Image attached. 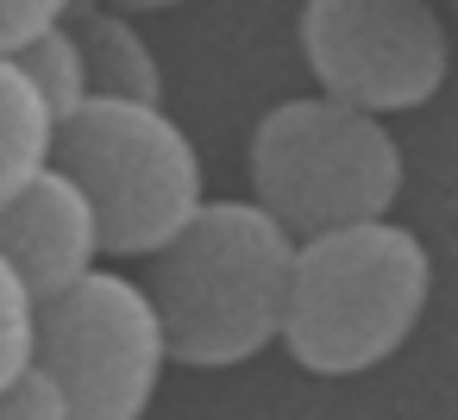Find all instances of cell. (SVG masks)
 I'll return each mask as SVG.
<instances>
[{
	"label": "cell",
	"instance_id": "cell-1",
	"mask_svg": "<svg viewBox=\"0 0 458 420\" xmlns=\"http://www.w3.org/2000/svg\"><path fill=\"white\" fill-rule=\"evenodd\" d=\"M289 239L251 201H201L157 251H145L132 289L157 326L164 364L220 370L258 357L283 320Z\"/></svg>",
	"mask_w": 458,
	"mask_h": 420
},
{
	"label": "cell",
	"instance_id": "cell-2",
	"mask_svg": "<svg viewBox=\"0 0 458 420\" xmlns=\"http://www.w3.org/2000/svg\"><path fill=\"white\" fill-rule=\"evenodd\" d=\"M427 251L395 220L339 226L289 251L276 339L314 376H358L383 364L427 307Z\"/></svg>",
	"mask_w": 458,
	"mask_h": 420
},
{
	"label": "cell",
	"instance_id": "cell-3",
	"mask_svg": "<svg viewBox=\"0 0 458 420\" xmlns=\"http://www.w3.org/2000/svg\"><path fill=\"white\" fill-rule=\"evenodd\" d=\"M245 170H251V207L289 245L389 220L402 195V145L389 120H370L327 95L276 101L251 126Z\"/></svg>",
	"mask_w": 458,
	"mask_h": 420
},
{
	"label": "cell",
	"instance_id": "cell-4",
	"mask_svg": "<svg viewBox=\"0 0 458 420\" xmlns=\"http://www.w3.org/2000/svg\"><path fill=\"white\" fill-rule=\"evenodd\" d=\"M45 170L76 189L95 251L145 257L201 207V157L164 101H82L51 126Z\"/></svg>",
	"mask_w": 458,
	"mask_h": 420
},
{
	"label": "cell",
	"instance_id": "cell-5",
	"mask_svg": "<svg viewBox=\"0 0 458 420\" xmlns=\"http://www.w3.org/2000/svg\"><path fill=\"white\" fill-rule=\"evenodd\" d=\"M26 370H38L64 420H139L164 376L157 326L120 270H89L82 282L32 301Z\"/></svg>",
	"mask_w": 458,
	"mask_h": 420
},
{
	"label": "cell",
	"instance_id": "cell-6",
	"mask_svg": "<svg viewBox=\"0 0 458 420\" xmlns=\"http://www.w3.org/2000/svg\"><path fill=\"white\" fill-rule=\"evenodd\" d=\"M295 38L320 95L370 120L420 107L452 70V13L427 0H308Z\"/></svg>",
	"mask_w": 458,
	"mask_h": 420
},
{
	"label": "cell",
	"instance_id": "cell-7",
	"mask_svg": "<svg viewBox=\"0 0 458 420\" xmlns=\"http://www.w3.org/2000/svg\"><path fill=\"white\" fill-rule=\"evenodd\" d=\"M95 226L76 189L51 170H38L20 195L0 201V270L20 282L26 301H45L95 270Z\"/></svg>",
	"mask_w": 458,
	"mask_h": 420
},
{
	"label": "cell",
	"instance_id": "cell-8",
	"mask_svg": "<svg viewBox=\"0 0 458 420\" xmlns=\"http://www.w3.org/2000/svg\"><path fill=\"white\" fill-rule=\"evenodd\" d=\"M57 32L76 51V70H82V95L89 101H145L151 107L164 95V76H157L151 45H145V32L120 7L70 0V7H57Z\"/></svg>",
	"mask_w": 458,
	"mask_h": 420
},
{
	"label": "cell",
	"instance_id": "cell-9",
	"mask_svg": "<svg viewBox=\"0 0 458 420\" xmlns=\"http://www.w3.org/2000/svg\"><path fill=\"white\" fill-rule=\"evenodd\" d=\"M51 151V113L38 107V95L20 82L13 63H0V201L20 195Z\"/></svg>",
	"mask_w": 458,
	"mask_h": 420
},
{
	"label": "cell",
	"instance_id": "cell-10",
	"mask_svg": "<svg viewBox=\"0 0 458 420\" xmlns=\"http://www.w3.org/2000/svg\"><path fill=\"white\" fill-rule=\"evenodd\" d=\"M13 70H20V82L38 95V107L51 113V126L64 120V113H76L89 95H82V70H76V51H70V38L51 26L45 38H32L20 57H13Z\"/></svg>",
	"mask_w": 458,
	"mask_h": 420
},
{
	"label": "cell",
	"instance_id": "cell-11",
	"mask_svg": "<svg viewBox=\"0 0 458 420\" xmlns=\"http://www.w3.org/2000/svg\"><path fill=\"white\" fill-rule=\"evenodd\" d=\"M64 0H0V63H13L32 38H45L57 26Z\"/></svg>",
	"mask_w": 458,
	"mask_h": 420
},
{
	"label": "cell",
	"instance_id": "cell-12",
	"mask_svg": "<svg viewBox=\"0 0 458 420\" xmlns=\"http://www.w3.org/2000/svg\"><path fill=\"white\" fill-rule=\"evenodd\" d=\"M26 326H32V301L20 295V282L0 270V382L13 370H26Z\"/></svg>",
	"mask_w": 458,
	"mask_h": 420
},
{
	"label": "cell",
	"instance_id": "cell-13",
	"mask_svg": "<svg viewBox=\"0 0 458 420\" xmlns=\"http://www.w3.org/2000/svg\"><path fill=\"white\" fill-rule=\"evenodd\" d=\"M0 420H64V407L38 370H13L0 382Z\"/></svg>",
	"mask_w": 458,
	"mask_h": 420
}]
</instances>
